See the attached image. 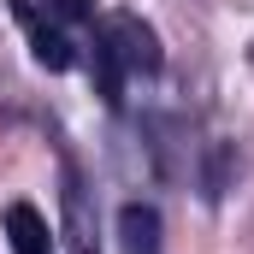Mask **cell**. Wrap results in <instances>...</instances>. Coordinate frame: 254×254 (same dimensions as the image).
<instances>
[{
	"label": "cell",
	"mask_w": 254,
	"mask_h": 254,
	"mask_svg": "<svg viewBox=\"0 0 254 254\" xmlns=\"http://www.w3.org/2000/svg\"><path fill=\"white\" fill-rule=\"evenodd\" d=\"M95 48H101L107 60L119 65L125 77H154V71H160V36H154L142 18H130V12L101 18V30H95Z\"/></svg>",
	"instance_id": "cell-1"
},
{
	"label": "cell",
	"mask_w": 254,
	"mask_h": 254,
	"mask_svg": "<svg viewBox=\"0 0 254 254\" xmlns=\"http://www.w3.org/2000/svg\"><path fill=\"white\" fill-rule=\"evenodd\" d=\"M12 12H18V24L30 30V54H36V65H48V71H65V65L77 60V54H71V36L60 30V18H42L30 0H12Z\"/></svg>",
	"instance_id": "cell-2"
},
{
	"label": "cell",
	"mask_w": 254,
	"mask_h": 254,
	"mask_svg": "<svg viewBox=\"0 0 254 254\" xmlns=\"http://www.w3.org/2000/svg\"><path fill=\"white\" fill-rule=\"evenodd\" d=\"M6 237H12V254H54V231H48V219L30 201L6 207Z\"/></svg>",
	"instance_id": "cell-3"
},
{
	"label": "cell",
	"mask_w": 254,
	"mask_h": 254,
	"mask_svg": "<svg viewBox=\"0 0 254 254\" xmlns=\"http://www.w3.org/2000/svg\"><path fill=\"white\" fill-rule=\"evenodd\" d=\"M119 237H125V254H160V213L148 201H130L119 213Z\"/></svg>",
	"instance_id": "cell-4"
},
{
	"label": "cell",
	"mask_w": 254,
	"mask_h": 254,
	"mask_svg": "<svg viewBox=\"0 0 254 254\" xmlns=\"http://www.w3.org/2000/svg\"><path fill=\"white\" fill-rule=\"evenodd\" d=\"M48 18H60V24H83V18H95V6H89V0H48Z\"/></svg>",
	"instance_id": "cell-5"
}]
</instances>
